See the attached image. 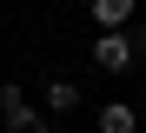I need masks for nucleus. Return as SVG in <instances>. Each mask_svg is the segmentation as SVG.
Wrapping results in <instances>:
<instances>
[{
    "mask_svg": "<svg viewBox=\"0 0 146 133\" xmlns=\"http://www.w3.org/2000/svg\"><path fill=\"white\" fill-rule=\"evenodd\" d=\"M133 53H139V47L126 40V27H106V33L93 40V60H100L106 73H126V67H133Z\"/></svg>",
    "mask_w": 146,
    "mask_h": 133,
    "instance_id": "1",
    "label": "nucleus"
},
{
    "mask_svg": "<svg viewBox=\"0 0 146 133\" xmlns=\"http://www.w3.org/2000/svg\"><path fill=\"white\" fill-rule=\"evenodd\" d=\"M100 133H139V113H133L126 100H106L100 106Z\"/></svg>",
    "mask_w": 146,
    "mask_h": 133,
    "instance_id": "2",
    "label": "nucleus"
},
{
    "mask_svg": "<svg viewBox=\"0 0 146 133\" xmlns=\"http://www.w3.org/2000/svg\"><path fill=\"white\" fill-rule=\"evenodd\" d=\"M0 120H7L13 133H20V126H27V120H33V106H27V100H20V87H0Z\"/></svg>",
    "mask_w": 146,
    "mask_h": 133,
    "instance_id": "3",
    "label": "nucleus"
},
{
    "mask_svg": "<svg viewBox=\"0 0 146 133\" xmlns=\"http://www.w3.org/2000/svg\"><path fill=\"white\" fill-rule=\"evenodd\" d=\"M93 20L100 27H126L133 20V0H93Z\"/></svg>",
    "mask_w": 146,
    "mask_h": 133,
    "instance_id": "4",
    "label": "nucleus"
},
{
    "mask_svg": "<svg viewBox=\"0 0 146 133\" xmlns=\"http://www.w3.org/2000/svg\"><path fill=\"white\" fill-rule=\"evenodd\" d=\"M46 106H53V113H73V106H80V93H73V80H53V87H46Z\"/></svg>",
    "mask_w": 146,
    "mask_h": 133,
    "instance_id": "5",
    "label": "nucleus"
},
{
    "mask_svg": "<svg viewBox=\"0 0 146 133\" xmlns=\"http://www.w3.org/2000/svg\"><path fill=\"white\" fill-rule=\"evenodd\" d=\"M20 133H46V120H40V113H33V120H27V126H20Z\"/></svg>",
    "mask_w": 146,
    "mask_h": 133,
    "instance_id": "6",
    "label": "nucleus"
}]
</instances>
